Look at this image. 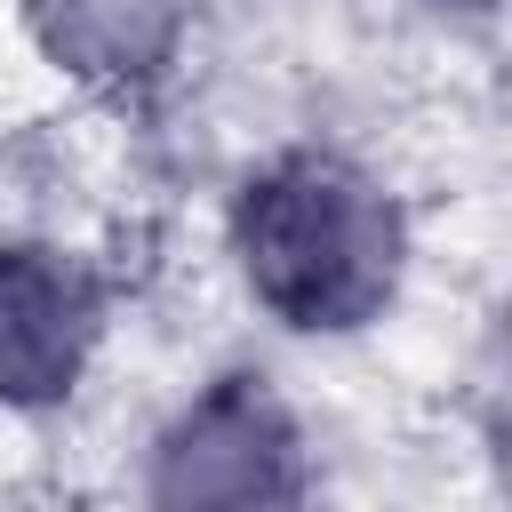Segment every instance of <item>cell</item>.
<instances>
[{
	"label": "cell",
	"instance_id": "1",
	"mask_svg": "<svg viewBox=\"0 0 512 512\" xmlns=\"http://www.w3.org/2000/svg\"><path fill=\"white\" fill-rule=\"evenodd\" d=\"M232 264L280 328L360 336L408 280V216L352 152L296 144L232 192Z\"/></svg>",
	"mask_w": 512,
	"mask_h": 512
},
{
	"label": "cell",
	"instance_id": "2",
	"mask_svg": "<svg viewBox=\"0 0 512 512\" xmlns=\"http://www.w3.org/2000/svg\"><path fill=\"white\" fill-rule=\"evenodd\" d=\"M312 440L264 368L208 376L144 456V512H304Z\"/></svg>",
	"mask_w": 512,
	"mask_h": 512
},
{
	"label": "cell",
	"instance_id": "3",
	"mask_svg": "<svg viewBox=\"0 0 512 512\" xmlns=\"http://www.w3.org/2000/svg\"><path fill=\"white\" fill-rule=\"evenodd\" d=\"M112 280L64 240H0V408L48 416L88 384Z\"/></svg>",
	"mask_w": 512,
	"mask_h": 512
},
{
	"label": "cell",
	"instance_id": "4",
	"mask_svg": "<svg viewBox=\"0 0 512 512\" xmlns=\"http://www.w3.org/2000/svg\"><path fill=\"white\" fill-rule=\"evenodd\" d=\"M40 56L104 96H144L192 40L200 0H16Z\"/></svg>",
	"mask_w": 512,
	"mask_h": 512
},
{
	"label": "cell",
	"instance_id": "5",
	"mask_svg": "<svg viewBox=\"0 0 512 512\" xmlns=\"http://www.w3.org/2000/svg\"><path fill=\"white\" fill-rule=\"evenodd\" d=\"M440 8H488V0H440Z\"/></svg>",
	"mask_w": 512,
	"mask_h": 512
}]
</instances>
